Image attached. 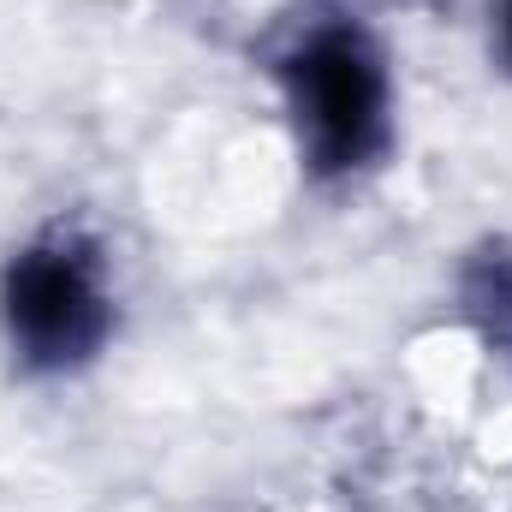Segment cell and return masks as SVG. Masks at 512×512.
<instances>
[{
	"label": "cell",
	"mask_w": 512,
	"mask_h": 512,
	"mask_svg": "<svg viewBox=\"0 0 512 512\" xmlns=\"http://www.w3.org/2000/svg\"><path fill=\"white\" fill-rule=\"evenodd\" d=\"M501 60L512 66V0H501Z\"/></svg>",
	"instance_id": "4"
},
{
	"label": "cell",
	"mask_w": 512,
	"mask_h": 512,
	"mask_svg": "<svg viewBox=\"0 0 512 512\" xmlns=\"http://www.w3.org/2000/svg\"><path fill=\"white\" fill-rule=\"evenodd\" d=\"M286 114L298 131V155L322 179H346L376 167V155L393 137V78L382 48L352 24L310 30L286 60Z\"/></svg>",
	"instance_id": "1"
},
{
	"label": "cell",
	"mask_w": 512,
	"mask_h": 512,
	"mask_svg": "<svg viewBox=\"0 0 512 512\" xmlns=\"http://www.w3.org/2000/svg\"><path fill=\"white\" fill-rule=\"evenodd\" d=\"M483 298H489V310H495L501 322H512V268H495V274H489Z\"/></svg>",
	"instance_id": "3"
},
{
	"label": "cell",
	"mask_w": 512,
	"mask_h": 512,
	"mask_svg": "<svg viewBox=\"0 0 512 512\" xmlns=\"http://www.w3.org/2000/svg\"><path fill=\"white\" fill-rule=\"evenodd\" d=\"M0 322L30 370H78L114 334L102 256L78 233H42L0 274Z\"/></svg>",
	"instance_id": "2"
}]
</instances>
